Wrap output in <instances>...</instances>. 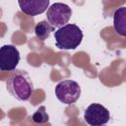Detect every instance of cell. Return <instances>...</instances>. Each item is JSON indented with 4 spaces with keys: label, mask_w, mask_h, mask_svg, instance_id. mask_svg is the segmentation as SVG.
I'll use <instances>...</instances> for the list:
<instances>
[{
    "label": "cell",
    "mask_w": 126,
    "mask_h": 126,
    "mask_svg": "<svg viewBox=\"0 0 126 126\" xmlns=\"http://www.w3.org/2000/svg\"><path fill=\"white\" fill-rule=\"evenodd\" d=\"M6 89L16 99L25 101L30 99L33 92V85L27 71L16 69L7 79Z\"/></svg>",
    "instance_id": "1"
},
{
    "label": "cell",
    "mask_w": 126,
    "mask_h": 126,
    "mask_svg": "<svg viewBox=\"0 0 126 126\" xmlns=\"http://www.w3.org/2000/svg\"><path fill=\"white\" fill-rule=\"evenodd\" d=\"M83 32L75 24H67L54 32L56 47L63 50L77 48L83 40Z\"/></svg>",
    "instance_id": "2"
},
{
    "label": "cell",
    "mask_w": 126,
    "mask_h": 126,
    "mask_svg": "<svg viewBox=\"0 0 126 126\" xmlns=\"http://www.w3.org/2000/svg\"><path fill=\"white\" fill-rule=\"evenodd\" d=\"M55 95L57 99L64 104H73L81 95V87L73 80L61 81L55 87Z\"/></svg>",
    "instance_id": "3"
},
{
    "label": "cell",
    "mask_w": 126,
    "mask_h": 126,
    "mask_svg": "<svg viewBox=\"0 0 126 126\" xmlns=\"http://www.w3.org/2000/svg\"><path fill=\"white\" fill-rule=\"evenodd\" d=\"M72 16V9L65 3H53L47 10L46 18L54 28H62L69 22Z\"/></svg>",
    "instance_id": "4"
},
{
    "label": "cell",
    "mask_w": 126,
    "mask_h": 126,
    "mask_svg": "<svg viewBox=\"0 0 126 126\" xmlns=\"http://www.w3.org/2000/svg\"><path fill=\"white\" fill-rule=\"evenodd\" d=\"M109 110L99 103L90 104L84 112V119L91 126L105 125L109 121Z\"/></svg>",
    "instance_id": "5"
},
{
    "label": "cell",
    "mask_w": 126,
    "mask_h": 126,
    "mask_svg": "<svg viewBox=\"0 0 126 126\" xmlns=\"http://www.w3.org/2000/svg\"><path fill=\"white\" fill-rule=\"evenodd\" d=\"M21 56L18 48L12 44H5L0 48V70L13 72L16 70Z\"/></svg>",
    "instance_id": "6"
},
{
    "label": "cell",
    "mask_w": 126,
    "mask_h": 126,
    "mask_svg": "<svg viewBox=\"0 0 126 126\" xmlns=\"http://www.w3.org/2000/svg\"><path fill=\"white\" fill-rule=\"evenodd\" d=\"M18 4L21 11L28 16H37L48 10L49 0H20Z\"/></svg>",
    "instance_id": "7"
},
{
    "label": "cell",
    "mask_w": 126,
    "mask_h": 126,
    "mask_svg": "<svg viewBox=\"0 0 126 126\" xmlns=\"http://www.w3.org/2000/svg\"><path fill=\"white\" fill-rule=\"evenodd\" d=\"M114 31L121 36L126 37V7H120L113 14Z\"/></svg>",
    "instance_id": "8"
},
{
    "label": "cell",
    "mask_w": 126,
    "mask_h": 126,
    "mask_svg": "<svg viewBox=\"0 0 126 126\" xmlns=\"http://www.w3.org/2000/svg\"><path fill=\"white\" fill-rule=\"evenodd\" d=\"M52 32H54V27H52L49 24V22L46 20H42L38 22L34 27V33L36 37L41 41L47 39Z\"/></svg>",
    "instance_id": "9"
},
{
    "label": "cell",
    "mask_w": 126,
    "mask_h": 126,
    "mask_svg": "<svg viewBox=\"0 0 126 126\" xmlns=\"http://www.w3.org/2000/svg\"><path fill=\"white\" fill-rule=\"evenodd\" d=\"M32 120L36 124H43L49 121V115L45 110V106H39L32 115Z\"/></svg>",
    "instance_id": "10"
},
{
    "label": "cell",
    "mask_w": 126,
    "mask_h": 126,
    "mask_svg": "<svg viewBox=\"0 0 126 126\" xmlns=\"http://www.w3.org/2000/svg\"><path fill=\"white\" fill-rule=\"evenodd\" d=\"M100 126H105V125H100Z\"/></svg>",
    "instance_id": "11"
}]
</instances>
